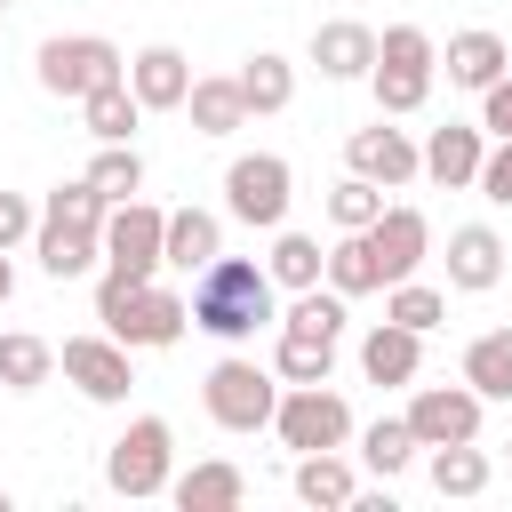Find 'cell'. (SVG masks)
Returning a JSON list of instances; mask_svg holds the SVG:
<instances>
[{"instance_id": "11", "label": "cell", "mask_w": 512, "mask_h": 512, "mask_svg": "<svg viewBox=\"0 0 512 512\" xmlns=\"http://www.w3.org/2000/svg\"><path fill=\"white\" fill-rule=\"evenodd\" d=\"M480 392L472 384H424L416 400H408V432H416V448H448V440H480Z\"/></svg>"}, {"instance_id": "18", "label": "cell", "mask_w": 512, "mask_h": 512, "mask_svg": "<svg viewBox=\"0 0 512 512\" xmlns=\"http://www.w3.org/2000/svg\"><path fill=\"white\" fill-rule=\"evenodd\" d=\"M224 256V224L208 216V208H168V224H160V264L168 272H200V264H216Z\"/></svg>"}, {"instance_id": "19", "label": "cell", "mask_w": 512, "mask_h": 512, "mask_svg": "<svg viewBox=\"0 0 512 512\" xmlns=\"http://www.w3.org/2000/svg\"><path fill=\"white\" fill-rule=\"evenodd\" d=\"M416 368H424V336H416V328L376 320V328L360 336V376H368V384H416Z\"/></svg>"}, {"instance_id": "15", "label": "cell", "mask_w": 512, "mask_h": 512, "mask_svg": "<svg viewBox=\"0 0 512 512\" xmlns=\"http://www.w3.org/2000/svg\"><path fill=\"white\" fill-rule=\"evenodd\" d=\"M312 64H320V80H368L376 32L360 16H328V24H312Z\"/></svg>"}, {"instance_id": "9", "label": "cell", "mask_w": 512, "mask_h": 512, "mask_svg": "<svg viewBox=\"0 0 512 512\" xmlns=\"http://www.w3.org/2000/svg\"><path fill=\"white\" fill-rule=\"evenodd\" d=\"M56 368H64V384H72L80 400H96V408H120L128 384H136L120 336H64V344H56Z\"/></svg>"}, {"instance_id": "42", "label": "cell", "mask_w": 512, "mask_h": 512, "mask_svg": "<svg viewBox=\"0 0 512 512\" xmlns=\"http://www.w3.org/2000/svg\"><path fill=\"white\" fill-rule=\"evenodd\" d=\"M16 296V264H8V248H0V304Z\"/></svg>"}, {"instance_id": "12", "label": "cell", "mask_w": 512, "mask_h": 512, "mask_svg": "<svg viewBox=\"0 0 512 512\" xmlns=\"http://www.w3.org/2000/svg\"><path fill=\"white\" fill-rule=\"evenodd\" d=\"M344 168L352 176H368V184H408V176H424V160H416V136L408 128H392L384 112H376V128H352L344 136Z\"/></svg>"}, {"instance_id": "28", "label": "cell", "mask_w": 512, "mask_h": 512, "mask_svg": "<svg viewBox=\"0 0 512 512\" xmlns=\"http://www.w3.org/2000/svg\"><path fill=\"white\" fill-rule=\"evenodd\" d=\"M464 384L480 400H512V328H488L464 344Z\"/></svg>"}, {"instance_id": "26", "label": "cell", "mask_w": 512, "mask_h": 512, "mask_svg": "<svg viewBox=\"0 0 512 512\" xmlns=\"http://www.w3.org/2000/svg\"><path fill=\"white\" fill-rule=\"evenodd\" d=\"M80 120H88V136H96V144H128V136H136V120H144V104H136V88H128V80H104V88H88V96H80Z\"/></svg>"}, {"instance_id": "35", "label": "cell", "mask_w": 512, "mask_h": 512, "mask_svg": "<svg viewBox=\"0 0 512 512\" xmlns=\"http://www.w3.org/2000/svg\"><path fill=\"white\" fill-rule=\"evenodd\" d=\"M384 320H400V328L432 336V328L448 320V296H440V288H424V280L408 272V280H392V288H384Z\"/></svg>"}, {"instance_id": "37", "label": "cell", "mask_w": 512, "mask_h": 512, "mask_svg": "<svg viewBox=\"0 0 512 512\" xmlns=\"http://www.w3.org/2000/svg\"><path fill=\"white\" fill-rule=\"evenodd\" d=\"M88 184H96L104 200H136V192H144V160H136V144H104V152L88 160Z\"/></svg>"}, {"instance_id": "43", "label": "cell", "mask_w": 512, "mask_h": 512, "mask_svg": "<svg viewBox=\"0 0 512 512\" xmlns=\"http://www.w3.org/2000/svg\"><path fill=\"white\" fill-rule=\"evenodd\" d=\"M0 512H8V488H0Z\"/></svg>"}, {"instance_id": "17", "label": "cell", "mask_w": 512, "mask_h": 512, "mask_svg": "<svg viewBox=\"0 0 512 512\" xmlns=\"http://www.w3.org/2000/svg\"><path fill=\"white\" fill-rule=\"evenodd\" d=\"M480 128H464V120H448V128H432L424 144H416V160H424V176L440 184V192H464L472 176H480Z\"/></svg>"}, {"instance_id": "2", "label": "cell", "mask_w": 512, "mask_h": 512, "mask_svg": "<svg viewBox=\"0 0 512 512\" xmlns=\"http://www.w3.org/2000/svg\"><path fill=\"white\" fill-rule=\"evenodd\" d=\"M96 320L104 336H120L128 352H168L184 328H192V304L160 280H128V272H104L96 280Z\"/></svg>"}, {"instance_id": "21", "label": "cell", "mask_w": 512, "mask_h": 512, "mask_svg": "<svg viewBox=\"0 0 512 512\" xmlns=\"http://www.w3.org/2000/svg\"><path fill=\"white\" fill-rule=\"evenodd\" d=\"M32 256L48 280H80L96 256H104V232H80V224H32Z\"/></svg>"}, {"instance_id": "8", "label": "cell", "mask_w": 512, "mask_h": 512, "mask_svg": "<svg viewBox=\"0 0 512 512\" xmlns=\"http://www.w3.org/2000/svg\"><path fill=\"white\" fill-rule=\"evenodd\" d=\"M272 432H280V448H296V456L344 448V440H352V408H344L336 384H288L280 408H272Z\"/></svg>"}, {"instance_id": "27", "label": "cell", "mask_w": 512, "mask_h": 512, "mask_svg": "<svg viewBox=\"0 0 512 512\" xmlns=\"http://www.w3.org/2000/svg\"><path fill=\"white\" fill-rule=\"evenodd\" d=\"M48 376H56V344L32 336V328H8V336H0V384H8V392H40Z\"/></svg>"}, {"instance_id": "3", "label": "cell", "mask_w": 512, "mask_h": 512, "mask_svg": "<svg viewBox=\"0 0 512 512\" xmlns=\"http://www.w3.org/2000/svg\"><path fill=\"white\" fill-rule=\"evenodd\" d=\"M432 72H440V48L424 24H384L376 32V64H368V88H376V112L384 120H408L424 112L432 96Z\"/></svg>"}, {"instance_id": "14", "label": "cell", "mask_w": 512, "mask_h": 512, "mask_svg": "<svg viewBox=\"0 0 512 512\" xmlns=\"http://www.w3.org/2000/svg\"><path fill=\"white\" fill-rule=\"evenodd\" d=\"M128 88H136V104H144V112H184V88H192L184 48H168V40L136 48V56H128Z\"/></svg>"}, {"instance_id": "23", "label": "cell", "mask_w": 512, "mask_h": 512, "mask_svg": "<svg viewBox=\"0 0 512 512\" xmlns=\"http://www.w3.org/2000/svg\"><path fill=\"white\" fill-rule=\"evenodd\" d=\"M440 64H448V80H456V88H472V96H480L496 72H512V48H504L496 32H480V24H472V32H456V40H448V56H440Z\"/></svg>"}, {"instance_id": "24", "label": "cell", "mask_w": 512, "mask_h": 512, "mask_svg": "<svg viewBox=\"0 0 512 512\" xmlns=\"http://www.w3.org/2000/svg\"><path fill=\"white\" fill-rule=\"evenodd\" d=\"M184 112H192V128H200V136H232V128H248V96H240V80H232V72L192 80V88H184Z\"/></svg>"}, {"instance_id": "32", "label": "cell", "mask_w": 512, "mask_h": 512, "mask_svg": "<svg viewBox=\"0 0 512 512\" xmlns=\"http://www.w3.org/2000/svg\"><path fill=\"white\" fill-rule=\"evenodd\" d=\"M360 464H368L376 480H400V472L416 464V432H408V416H376V424L360 432Z\"/></svg>"}, {"instance_id": "41", "label": "cell", "mask_w": 512, "mask_h": 512, "mask_svg": "<svg viewBox=\"0 0 512 512\" xmlns=\"http://www.w3.org/2000/svg\"><path fill=\"white\" fill-rule=\"evenodd\" d=\"M32 224H40V208H32L24 192H0V248H16V240H32Z\"/></svg>"}, {"instance_id": "5", "label": "cell", "mask_w": 512, "mask_h": 512, "mask_svg": "<svg viewBox=\"0 0 512 512\" xmlns=\"http://www.w3.org/2000/svg\"><path fill=\"white\" fill-rule=\"evenodd\" d=\"M200 400H208V424H224V432H264L272 408H280V376L256 368V360H240V352H224V360L200 376Z\"/></svg>"}, {"instance_id": "31", "label": "cell", "mask_w": 512, "mask_h": 512, "mask_svg": "<svg viewBox=\"0 0 512 512\" xmlns=\"http://www.w3.org/2000/svg\"><path fill=\"white\" fill-rule=\"evenodd\" d=\"M344 296L328 288V280H312V288H296V304L280 312V328H296V336H328V344H344Z\"/></svg>"}, {"instance_id": "44", "label": "cell", "mask_w": 512, "mask_h": 512, "mask_svg": "<svg viewBox=\"0 0 512 512\" xmlns=\"http://www.w3.org/2000/svg\"><path fill=\"white\" fill-rule=\"evenodd\" d=\"M8 8H16V0H0V16H8Z\"/></svg>"}, {"instance_id": "22", "label": "cell", "mask_w": 512, "mask_h": 512, "mask_svg": "<svg viewBox=\"0 0 512 512\" xmlns=\"http://www.w3.org/2000/svg\"><path fill=\"white\" fill-rule=\"evenodd\" d=\"M296 496H304L312 512H352L360 480H352V464H344L336 448H312V456H296Z\"/></svg>"}, {"instance_id": "38", "label": "cell", "mask_w": 512, "mask_h": 512, "mask_svg": "<svg viewBox=\"0 0 512 512\" xmlns=\"http://www.w3.org/2000/svg\"><path fill=\"white\" fill-rule=\"evenodd\" d=\"M376 216H384V184L344 176V184L328 192V224H336V232H360V224H376Z\"/></svg>"}, {"instance_id": "6", "label": "cell", "mask_w": 512, "mask_h": 512, "mask_svg": "<svg viewBox=\"0 0 512 512\" xmlns=\"http://www.w3.org/2000/svg\"><path fill=\"white\" fill-rule=\"evenodd\" d=\"M288 200H296V176L280 152H240L224 168V216L248 224V232H280L288 224Z\"/></svg>"}, {"instance_id": "30", "label": "cell", "mask_w": 512, "mask_h": 512, "mask_svg": "<svg viewBox=\"0 0 512 512\" xmlns=\"http://www.w3.org/2000/svg\"><path fill=\"white\" fill-rule=\"evenodd\" d=\"M272 376H280V384H328V376H336V344H328V336H296V328H280V344H272Z\"/></svg>"}, {"instance_id": "10", "label": "cell", "mask_w": 512, "mask_h": 512, "mask_svg": "<svg viewBox=\"0 0 512 512\" xmlns=\"http://www.w3.org/2000/svg\"><path fill=\"white\" fill-rule=\"evenodd\" d=\"M160 224H168V208H152L144 192L136 200H112L104 208V272L152 280L160 272Z\"/></svg>"}, {"instance_id": "29", "label": "cell", "mask_w": 512, "mask_h": 512, "mask_svg": "<svg viewBox=\"0 0 512 512\" xmlns=\"http://www.w3.org/2000/svg\"><path fill=\"white\" fill-rule=\"evenodd\" d=\"M320 264H328V248H320L312 232H288V224L272 232V256H264L272 288H288V296H296V288H312V280H320Z\"/></svg>"}, {"instance_id": "39", "label": "cell", "mask_w": 512, "mask_h": 512, "mask_svg": "<svg viewBox=\"0 0 512 512\" xmlns=\"http://www.w3.org/2000/svg\"><path fill=\"white\" fill-rule=\"evenodd\" d=\"M472 184H480L488 208H512V136H496V144L480 152V176H472Z\"/></svg>"}, {"instance_id": "40", "label": "cell", "mask_w": 512, "mask_h": 512, "mask_svg": "<svg viewBox=\"0 0 512 512\" xmlns=\"http://www.w3.org/2000/svg\"><path fill=\"white\" fill-rule=\"evenodd\" d=\"M480 136H512V72H496L480 88Z\"/></svg>"}, {"instance_id": "33", "label": "cell", "mask_w": 512, "mask_h": 512, "mask_svg": "<svg viewBox=\"0 0 512 512\" xmlns=\"http://www.w3.org/2000/svg\"><path fill=\"white\" fill-rule=\"evenodd\" d=\"M320 280H328V288H336L344 304H352V296H376V288H384V272H376V256L360 248V232H344V240L328 248V264H320Z\"/></svg>"}, {"instance_id": "25", "label": "cell", "mask_w": 512, "mask_h": 512, "mask_svg": "<svg viewBox=\"0 0 512 512\" xmlns=\"http://www.w3.org/2000/svg\"><path fill=\"white\" fill-rule=\"evenodd\" d=\"M232 80H240V96H248V120H256V112H288V104H296V64H288V56H272V48H256Z\"/></svg>"}, {"instance_id": "20", "label": "cell", "mask_w": 512, "mask_h": 512, "mask_svg": "<svg viewBox=\"0 0 512 512\" xmlns=\"http://www.w3.org/2000/svg\"><path fill=\"white\" fill-rule=\"evenodd\" d=\"M496 280H504V240H496L488 224H456V232H448V288L480 296V288H496Z\"/></svg>"}, {"instance_id": "4", "label": "cell", "mask_w": 512, "mask_h": 512, "mask_svg": "<svg viewBox=\"0 0 512 512\" xmlns=\"http://www.w3.org/2000/svg\"><path fill=\"white\" fill-rule=\"evenodd\" d=\"M168 480H176V432H168V416H136L104 448V488L144 504V496H168Z\"/></svg>"}, {"instance_id": "13", "label": "cell", "mask_w": 512, "mask_h": 512, "mask_svg": "<svg viewBox=\"0 0 512 512\" xmlns=\"http://www.w3.org/2000/svg\"><path fill=\"white\" fill-rule=\"evenodd\" d=\"M360 248L376 256V272H384V288H392V280H408V272L432 256V224H424V208H392V200H384V216L360 224Z\"/></svg>"}, {"instance_id": "36", "label": "cell", "mask_w": 512, "mask_h": 512, "mask_svg": "<svg viewBox=\"0 0 512 512\" xmlns=\"http://www.w3.org/2000/svg\"><path fill=\"white\" fill-rule=\"evenodd\" d=\"M104 208H112V200L80 176V184H56V192L40 200V224H80V232H104Z\"/></svg>"}, {"instance_id": "34", "label": "cell", "mask_w": 512, "mask_h": 512, "mask_svg": "<svg viewBox=\"0 0 512 512\" xmlns=\"http://www.w3.org/2000/svg\"><path fill=\"white\" fill-rule=\"evenodd\" d=\"M488 456H480V440H448V448H432V488L440 496H480L488 488Z\"/></svg>"}, {"instance_id": "16", "label": "cell", "mask_w": 512, "mask_h": 512, "mask_svg": "<svg viewBox=\"0 0 512 512\" xmlns=\"http://www.w3.org/2000/svg\"><path fill=\"white\" fill-rule=\"evenodd\" d=\"M168 496H176L184 512H240V504H248V472H240L232 456H200L192 472L168 480Z\"/></svg>"}, {"instance_id": "45", "label": "cell", "mask_w": 512, "mask_h": 512, "mask_svg": "<svg viewBox=\"0 0 512 512\" xmlns=\"http://www.w3.org/2000/svg\"><path fill=\"white\" fill-rule=\"evenodd\" d=\"M504 448H512V440H504Z\"/></svg>"}, {"instance_id": "7", "label": "cell", "mask_w": 512, "mask_h": 512, "mask_svg": "<svg viewBox=\"0 0 512 512\" xmlns=\"http://www.w3.org/2000/svg\"><path fill=\"white\" fill-rule=\"evenodd\" d=\"M104 80H128V56L104 40V32H56V40H40V88L48 96H88V88H104Z\"/></svg>"}, {"instance_id": "1", "label": "cell", "mask_w": 512, "mask_h": 512, "mask_svg": "<svg viewBox=\"0 0 512 512\" xmlns=\"http://www.w3.org/2000/svg\"><path fill=\"white\" fill-rule=\"evenodd\" d=\"M192 328L216 336V344H248L256 328H280V304H272V272L248 264V256H216L192 272Z\"/></svg>"}]
</instances>
